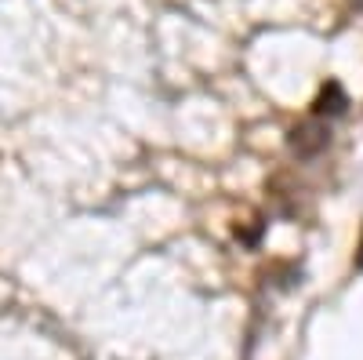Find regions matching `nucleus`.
<instances>
[{
    "label": "nucleus",
    "mask_w": 363,
    "mask_h": 360,
    "mask_svg": "<svg viewBox=\"0 0 363 360\" xmlns=\"http://www.w3.org/2000/svg\"><path fill=\"white\" fill-rule=\"evenodd\" d=\"M327 142H330V131H327V124H320V120H309V124L291 131V149L298 157H316Z\"/></svg>",
    "instance_id": "f257e3e1"
},
{
    "label": "nucleus",
    "mask_w": 363,
    "mask_h": 360,
    "mask_svg": "<svg viewBox=\"0 0 363 360\" xmlns=\"http://www.w3.org/2000/svg\"><path fill=\"white\" fill-rule=\"evenodd\" d=\"M345 106H349V99H345V92H342L338 84H327L323 95L316 99V113H320V116H342Z\"/></svg>",
    "instance_id": "f03ea898"
},
{
    "label": "nucleus",
    "mask_w": 363,
    "mask_h": 360,
    "mask_svg": "<svg viewBox=\"0 0 363 360\" xmlns=\"http://www.w3.org/2000/svg\"><path fill=\"white\" fill-rule=\"evenodd\" d=\"M352 4H356V8H363V0H352Z\"/></svg>",
    "instance_id": "7ed1b4c3"
},
{
    "label": "nucleus",
    "mask_w": 363,
    "mask_h": 360,
    "mask_svg": "<svg viewBox=\"0 0 363 360\" xmlns=\"http://www.w3.org/2000/svg\"><path fill=\"white\" fill-rule=\"evenodd\" d=\"M359 266H363V258H359Z\"/></svg>",
    "instance_id": "20e7f679"
}]
</instances>
